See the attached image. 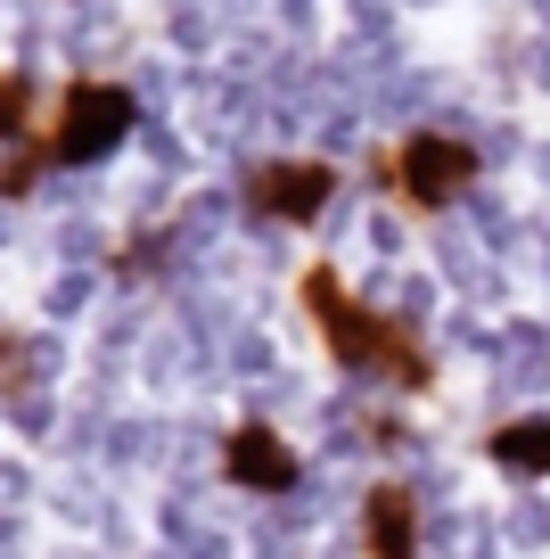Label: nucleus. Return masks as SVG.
<instances>
[{
  "instance_id": "1",
  "label": "nucleus",
  "mask_w": 550,
  "mask_h": 559,
  "mask_svg": "<svg viewBox=\"0 0 550 559\" xmlns=\"http://www.w3.org/2000/svg\"><path fill=\"white\" fill-rule=\"evenodd\" d=\"M304 313L321 321L328 354H337L345 370H379V379H395V386H428V346H419L403 321H386V313L345 297L337 263H312L304 272Z\"/></svg>"
},
{
  "instance_id": "2",
  "label": "nucleus",
  "mask_w": 550,
  "mask_h": 559,
  "mask_svg": "<svg viewBox=\"0 0 550 559\" xmlns=\"http://www.w3.org/2000/svg\"><path fill=\"white\" fill-rule=\"evenodd\" d=\"M132 91L123 83H67V99H58V123L41 132V157L50 165H91L107 157V148H123V132H132Z\"/></svg>"
},
{
  "instance_id": "3",
  "label": "nucleus",
  "mask_w": 550,
  "mask_h": 559,
  "mask_svg": "<svg viewBox=\"0 0 550 559\" xmlns=\"http://www.w3.org/2000/svg\"><path fill=\"white\" fill-rule=\"evenodd\" d=\"M386 174H395L403 206L435 214V206H452V198L477 190V148H468L461 132H411L395 157H386Z\"/></svg>"
},
{
  "instance_id": "4",
  "label": "nucleus",
  "mask_w": 550,
  "mask_h": 559,
  "mask_svg": "<svg viewBox=\"0 0 550 559\" xmlns=\"http://www.w3.org/2000/svg\"><path fill=\"white\" fill-rule=\"evenodd\" d=\"M328 198H337V165L321 157H272L247 174V206L272 214V223H312Z\"/></svg>"
},
{
  "instance_id": "5",
  "label": "nucleus",
  "mask_w": 550,
  "mask_h": 559,
  "mask_svg": "<svg viewBox=\"0 0 550 559\" xmlns=\"http://www.w3.org/2000/svg\"><path fill=\"white\" fill-rule=\"evenodd\" d=\"M361 543H370V559H419V502L403 477H379L370 486V502H361Z\"/></svg>"
},
{
  "instance_id": "6",
  "label": "nucleus",
  "mask_w": 550,
  "mask_h": 559,
  "mask_svg": "<svg viewBox=\"0 0 550 559\" xmlns=\"http://www.w3.org/2000/svg\"><path fill=\"white\" fill-rule=\"evenodd\" d=\"M223 469L239 477V486H255V493H288V486H296V453H288V437H279V428H263V419H247L239 437L223 444Z\"/></svg>"
},
{
  "instance_id": "7",
  "label": "nucleus",
  "mask_w": 550,
  "mask_h": 559,
  "mask_svg": "<svg viewBox=\"0 0 550 559\" xmlns=\"http://www.w3.org/2000/svg\"><path fill=\"white\" fill-rule=\"evenodd\" d=\"M493 461L510 477H550V419L534 412V419H501L493 428Z\"/></svg>"
},
{
  "instance_id": "8",
  "label": "nucleus",
  "mask_w": 550,
  "mask_h": 559,
  "mask_svg": "<svg viewBox=\"0 0 550 559\" xmlns=\"http://www.w3.org/2000/svg\"><path fill=\"white\" fill-rule=\"evenodd\" d=\"M25 132H34V74L0 67V148H25Z\"/></svg>"
}]
</instances>
